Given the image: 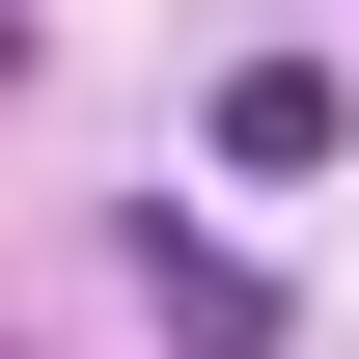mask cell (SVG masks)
Instances as JSON below:
<instances>
[{
  "label": "cell",
  "instance_id": "obj_1",
  "mask_svg": "<svg viewBox=\"0 0 359 359\" xmlns=\"http://www.w3.org/2000/svg\"><path fill=\"white\" fill-rule=\"evenodd\" d=\"M332 138H359V83H332V55H249V83H222V166H249V194H304Z\"/></svg>",
  "mask_w": 359,
  "mask_h": 359
}]
</instances>
